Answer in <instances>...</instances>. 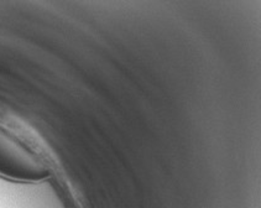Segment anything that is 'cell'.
Masks as SVG:
<instances>
[{
	"label": "cell",
	"mask_w": 261,
	"mask_h": 208,
	"mask_svg": "<svg viewBox=\"0 0 261 208\" xmlns=\"http://www.w3.org/2000/svg\"><path fill=\"white\" fill-rule=\"evenodd\" d=\"M0 176L19 182H39L50 176L39 155L0 128Z\"/></svg>",
	"instance_id": "1"
}]
</instances>
